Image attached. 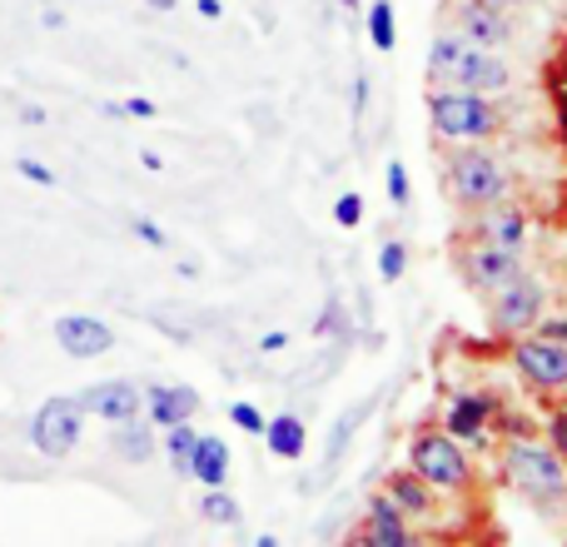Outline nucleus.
Instances as JSON below:
<instances>
[{"label": "nucleus", "instance_id": "6ab92c4d", "mask_svg": "<svg viewBox=\"0 0 567 547\" xmlns=\"http://www.w3.org/2000/svg\"><path fill=\"white\" fill-rule=\"evenodd\" d=\"M265 443H269V453H275V458H299L309 438H303V423L293 419V413H279V419L265 423Z\"/></svg>", "mask_w": 567, "mask_h": 547}, {"label": "nucleus", "instance_id": "20e7f679", "mask_svg": "<svg viewBox=\"0 0 567 547\" xmlns=\"http://www.w3.org/2000/svg\"><path fill=\"white\" fill-rule=\"evenodd\" d=\"M409 458H413V473L429 488H463L468 483V453L449 433H413Z\"/></svg>", "mask_w": 567, "mask_h": 547}, {"label": "nucleus", "instance_id": "f03ea898", "mask_svg": "<svg viewBox=\"0 0 567 547\" xmlns=\"http://www.w3.org/2000/svg\"><path fill=\"white\" fill-rule=\"evenodd\" d=\"M503 468H508V478L518 483L528 498L548 503V498H563L567 493V463L558 448H543V443L533 438H513L508 453H503Z\"/></svg>", "mask_w": 567, "mask_h": 547}, {"label": "nucleus", "instance_id": "6e6552de", "mask_svg": "<svg viewBox=\"0 0 567 547\" xmlns=\"http://www.w3.org/2000/svg\"><path fill=\"white\" fill-rule=\"evenodd\" d=\"M443 85L478 90V95H503V90H508V65H503L498 50H483V45H468V40H463Z\"/></svg>", "mask_w": 567, "mask_h": 547}, {"label": "nucleus", "instance_id": "f3484780", "mask_svg": "<svg viewBox=\"0 0 567 547\" xmlns=\"http://www.w3.org/2000/svg\"><path fill=\"white\" fill-rule=\"evenodd\" d=\"M189 478H199L205 488H219L229 478V443L215 433H199L195 453H189Z\"/></svg>", "mask_w": 567, "mask_h": 547}, {"label": "nucleus", "instance_id": "b1692460", "mask_svg": "<svg viewBox=\"0 0 567 547\" xmlns=\"http://www.w3.org/2000/svg\"><path fill=\"white\" fill-rule=\"evenodd\" d=\"M369 40H373V50H383V55L393 50V6L389 0H373L369 6Z\"/></svg>", "mask_w": 567, "mask_h": 547}, {"label": "nucleus", "instance_id": "393cba45", "mask_svg": "<svg viewBox=\"0 0 567 547\" xmlns=\"http://www.w3.org/2000/svg\"><path fill=\"white\" fill-rule=\"evenodd\" d=\"M403 269H409V249H403L399 239H389V245L379 249V274L393 283V279H403Z\"/></svg>", "mask_w": 567, "mask_h": 547}, {"label": "nucleus", "instance_id": "c85d7f7f", "mask_svg": "<svg viewBox=\"0 0 567 547\" xmlns=\"http://www.w3.org/2000/svg\"><path fill=\"white\" fill-rule=\"evenodd\" d=\"M135 235H140V239H145V245H150V249H165V245H169V239H165V229H159V225H155V219H135Z\"/></svg>", "mask_w": 567, "mask_h": 547}, {"label": "nucleus", "instance_id": "0eeeda50", "mask_svg": "<svg viewBox=\"0 0 567 547\" xmlns=\"http://www.w3.org/2000/svg\"><path fill=\"white\" fill-rule=\"evenodd\" d=\"M80 433H85V409H80V399H45L40 413L30 419V443H35L45 458L75 453Z\"/></svg>", "mask_w": 567, "mask_h": 547}, {"label": "nucleus", "instance_id": "f704fd0d", "mask_svg": "<svg viewBox=\"0 0 567 547\" xmlns=\"http://www.w3.org/2000/svg\"><path fill=\"white\" fill-rule=\"evenodd\" d=\"M199 16H205V20H219L225 10H219V0H199Z\"/></svg>", "mask_w": 567, "mask_h": 547}, {"label": "nucleus", "instance_id": "c756f323", "mask_svg": "<svg viewBox=\"0 0 567 547\" xmlns=\"http://www.w3.org/2000/svg\"><path fill=\"white\" fill-rule=\"evenodd\" d=\"M16 169H20V175H25V179H35V185H45V189H50V185H55V175H50V169H45V165H40V159H30V155H25V159H20V165H16Z\"/></svg>", "mask_w": 567, "mask_h": 547}, {"label": "nucleus", "instance_id": "72a5a7b5", "mask_svg": "<svg viewBox=\"0 0 567 547\" xmlns=\"http://www.w3.org/2000/svg\"><path fill=\"white\" fill-rule=\"evenodd\" d=\"M279 349H289V333H265V339H259V353H279Z\"/></svg>", "mask_w": 567, "mask_h": 547}, {"label": "nucleus", "instance_id": "4468645a", "mask_svg": "<svg viewBox=\"0 0 567 547\" xmlns=\"http://www.w3.org/2000/svg\"><path fill=\"white\" fill-rule=\"evenodd\" d=\"M488 419H493L488 393H458V399L449 403V413H443V429H449V438H458V443H483Z\"/></svg>", "mask_w": 567, "mask_h": 547}, {"label": "nucleus", "instance_id": "2eb2a0df", "mask_svg": "<svg viewBox=\"0 0 567 547\" xmlns=\"http://www.w3.org/2000/svg\"><path fill=\"white\" fill-rule=\"evenodd\" d=\"M513 274H523V259L518 249H498V245H478L468 255V283L483 293H493L498 283H508Z\"/></svg>", "mask_w": 567, "mask_h": 547}, {"label": "nucleus", "instance_id": "dca6fc26", "mask_svg": "<svg viewBox=\"0 0 567 547\" xmlns=\"http://www.w3.org/2000/svg\"><path fill=\"white\" fill-rule=\"evenodd\" d=\"M478 239L483 245H498V249H523V239H528V215L523 209H513V205H483V215H478Z\"/></svg>", "mask_w": 567, "mask_h": 547}, {"label": "nucleus", "instance_id": "f257e3e1", "mask_svg": "<svg viewBox=\"0 0 567 547\" xmlns=\"http://www.w3.org/2000/svg\"><path fill=\"white\" fill-rule=\"evenodd\" d=\"M429 120H433V130H439V140H488V135H498V125H503L493 95L458 90V85L433 90L429 95Z\"/></svg>", "mask_w": 567, "mask_h": 547}, {"label": "nucleus", "instance_id": "f8f14e48", "mask_svg": "<svg viewBox=\"0 0 567 547\" xmlns=\"http://www.w3.org/2000/svg\"><path fill=\"white\" fill-rule=\"evenodd\" d=\"M353 543H369V547H409L413 533L403 523V508L383 493V498H369V523L353 533Z\"/></svg>", "mask_w": 567, "mask_h": 547}, {"label": "nucleus", "instance_id": "4c0bfd02", "mask_svg": "<svg viewBox=\"0 0 567 547\" xmlns=\"http://www.w3.org/2000/svg\"><path fill=\"white\" fill-rule=\"evenodd\" d=\"M563 90H567V70H563Z\"/></svg>", "mask_w": 567, "mask_h": 547}, {"label": "nucleus", "instance_id": "a878e982", "mask_svg": "<svg viewBox=\"0 0 567 547\" xmlns=\"http://www.w3.org/2000/svg\"><path fill=\"white\" fill-rule=\"evenodd\" d=\"M333 219H339L343 229H359V219H363V199L353 195V189H349V195H339V205H333Z\"/></svg>", "mask_w": 567, "mask_h": 547}, {"label": "nucleus", "instance_id": "9b49d317", "mask_svg": "<svg viewBox=\"0 0 567 547\" xmlns=\"http://www.w3.org/2000/svg\"><path fill=\"white\" fill-rule=\"evenodd\" d=\"M55 343L70 359H100V353L115 349V333H110V323L90 319V313H65V319H55Z\"/></svg>", "mask_w": 567, "mask_h": 547}, {"label": "nucleus", "instance_id": "2f4dec72", "mask_svg": "<svg viewBox=\"0 0 567 547\" xmlns=\"http://www.w3.org/2000/svg\"><path fill=\"white\" fill-rule=\"evenodd\" d=\"M120 115H135V120H150L155 115V105H150L145 95H135V100H125V105H120Z\"/></svg>", "mask_w": 567, "mask_h": 547}, {"label": "nucleus", "instance_id": "aec40b11", "mask_svg": "<svg viewBox=\"0 0 567 547\" xmlns=\"http://www.w3.org/2000/svg\"><path fill=\"white\" fill-rule=\"evenodd\" d=\"M115 453L125 463H145L150 453H155V433L140 423V413H135V419H120L115 423Z\"/></svg>", "mask_w": 567, "mask_h": 547}, {"label": "nucleus", "instance_id": "412c9836", "mask_svg": "<svg viewBox=\"0 0 567 547\" xmlns=\"http://www.w3.org/2000/svg\"><path fill=\"white\" fill-rule=\"evenodd\" d=\"M195 438H199V433L189 429V419L185 423H169V429H165V453H169V463H175L179 478H189V453H195Z\"/></svg>", "mask_w": 567, "mask_h": 547}, {"label": "nucleus", "instance_id": "1a4fd4ad", "mask_svg": "<svg viewBox=\"0 0 567 547\" xmlns=\"http://www.w3.org/2000/svg\"><path fill=\"white\" fill-rule=\"evenodd\" d=\"M453 30H458L468 45H483V50H498L503 40L513 35L508 10L488 6V0H463V6L453 10Z\"/></svg>", "mask_w": 567, "mask_h": 547}, {"label": "nucleus", "instance_id": "e433bc0d", "mask_svg": "<svg viewBox=\"0 0 567 547\" xmlns=\"http://www.w3.org/2000/svg\"><path fill=\"white\" fill-rule=\"evenodd\" d=\"M488 6H498V10H513V6H523V0H488Z\"/></svg>", "mask_w": 567, "mask_h": 547}, {"label": "nucleus", "instance_id": "39448f33", "mask_svg": "<svg viewBox=\"0 0 567 547\" xmlns=\"http://www.w3.org/2000/svg\"><path fill=\"white\" fill-rule=\"evenodd\" d=\"M493 309H488V323L498 333H528L533 323L543 319V303H548V293H543V283L533 279L528 269L513 274L508 283H498V289L488 293Z\"/></svg>", "mask_w": 567, "mask_h": 547}, {"label": "nucleus", "instance_id": "473e14b6", "mask_svg": "<svg viewBox=\"0 0 567 547\" xmlns=\"http://www.w3.org/2000/svg\"><path fill=\"white\" fill-rule=\"evenodd\" d=\"M533 329L548 333V339H558V343H567V319H538Z\"/></svg>", "mask_w": 567, "mask_h": 547}, {"label": "nucleus", "instance_id": "4be33fe9", "mask_svg": "<svg viewBox=\"0 0 567 547\" xmlns=\"http://www.w3.org/2000/svg\"><path fill=\"white\" fill-rule=\"evenodd\" d=\"M199 513H205L209 523H225V528H235V523H239V503L225 493V483H219V488H205V498H199Z\"/></svg>", "mask_w": 567, "mask_h": 547}, {"label": "nucleus", "instance_id": "7ed1b4c3", "mask_svg": "<svg viewBox=\"0 0 567 547\" xmlns=\"http://www.w3.org/2000/svg\"><path fill=\"white\" fill-rule=\"evenodd\" d=\"M449 189L458 205L483 209V205L508 199V175H503V165L488 155V149H458L449 165Z\"/></svg>", "mask_w": 567, "mask_h": 547}, {"label": "nucleus", "instance_id": "9d476101", "mask_svg": "<svg viewBox=\"0 0 567 547\" xmlns=\"http://www.w3.org/2000/svg\"><path fill=\"white\" fill-rule=\"evenodd\" d=\"M80 409L95 413V419L105 423H120V419H135L140 409H145V389L130 379H105V383H90L85 393H80Z\"/></svg>", "mask_w": 567, "mask_h": 547}, {"label": "nucleus", "instance_id": "423d86ee", "mask_svg": "<svg viewBox=\"0 0 567 547\" xmlns=\"http://www.w3.org/2000/svg\"><path fill=\"white\" fill-rule=\"evenodd\" d=\"M513 369H518L523 383L543 393H558L567 389V343L548 339V333H518L513 343Z\"/></svg>", "mask_w": 567, "mask_h": 547}, {"label": "nucleus", "instance_id": "7c9ffc66", "mask_svg": "<svg viewBox=\"0 0 567 547\" xmlns=\"http://www.w3.org/2000/svg\"><path fill=\"white\" fill-rule=\"evenodd\" d=\"M548 433H553V448H558V453H563V463H567V409L558 413V419H553V429H548Z\"/></svg>", "mask_w": 567, "mask_h": 547}, {"label": "nucleus", "instance_id": "a211bd4d", "mask_svg": "<svg viewBox=\"0 0 567 547\" xmlns=\"http://www.w3.org/2000/svg\"><path fill=\"white\" fill-rule=\"evenodd\" d=\"M389 498L403 508V518H423V513H433V488L419 478V473H393L389 478Z\"/></svg>", "mask_w": 567, "mask_h": 547}, {"label": "nucleus", "instance_id": "bb28decb", "mask_svg": "<svg viewBox=\"0 0 567 547\" xmlns=\"http://www.w3.org/2000/svg\"><path fill=\"white\" fill-rule=\"evenodd\" d=\"M389 199L393 205H409V169H403V159H389Z\"/></svg>", "mask_w": 567, "mask_h": 547}, {"label": "nucleus", "instance_id": "cd10ccee", "mask_svg": "<svg viewBox=\"0 0 567 547\" xmlns=\"http://www.w3.org/2000/svg\"><path fill=\"white\" fill-rule=\"evenodd\" d=\"M229 419H235L245 433H255V438H259V433H265V423H269L265 413L255 409V403H235V409H229Z\"/></svg>", "mask_w": 567, "mask_h": 547}, {"label": "nucleus", "instance_id": "ddd939ff", "mask_svg": "<svg viewBox=\"0 0 567 547\" xmlns=\"http://www.w3.org/2000/svg\"><path fill=\"white\" fill-rule=\"evenodd\" d=\"M145 413L155 429H169V423H185L199 413V393L185 389V383H150L145 389Z\"/></svg>", "mask_w": 567, "mask_h": 547}, {"label": "nucleus", "instance_id": "c9c22d12", "mask_svg": "<svg viewBox=\"0 0 567 547\" xmlns=\"http://www.w3.org/2000/svg\"><path fill=\"white\" fill-rule=\"evenodd\" d=\"M20 120H25V125H45V110L30 105V110H20Z\"/></svg>", "mask_w": 567, "mask_h": 547}, {"label": "nucleus", "instance_id": "5701e85b", "mask_svg": "<svg viewBox=\"0 0 567 547\" xmlns=\"http://www.w3.org/2000/svg\"><path fill=\"white\" fill-rule=\"evenodd\" d=\"M458 45H463L458 30H443V35L433 40V50H429V75L439 80V85L449 80V65H453V55H458Z\"/></svg>", "mask_w": 567, "mask_h": 547}]
</instances>
